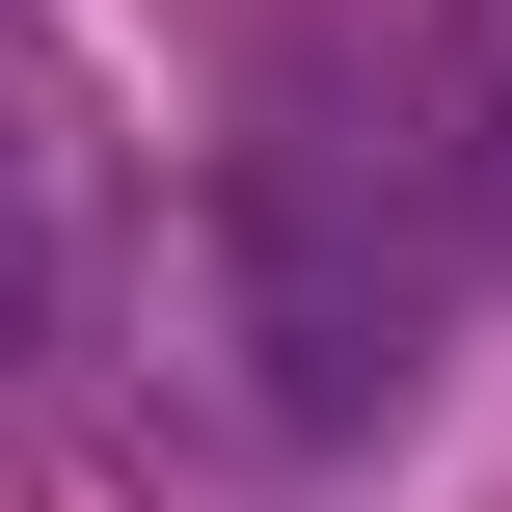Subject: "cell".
<instances>
[{"label": "cell", "instance_id": "obj_1", "mask_svg": "<svg viewBox=\"0 0 512 512\" xmlns=\"http://www.w3.org/2000/svg\"><path fill=\"white\" fill-rule=\"evenodd\" d=\"M459 270H486V216H459V135L432 108L270 81L216 135V351H243V432L378 459L432 405V351H459Z\"/></svg>", "mask_w": 512, "mask_h": 512}, {"label": "cell", "instance_id": "obj_3", "mask_svg": "<svg viewBox=\"0 0 512 512\" xmlns=\"http://www.w3.org/2000/svg\"><path fill=\"white\" fill-rule=\"evenodd\" d=\"M432 135H459V216L512 243V0H459V27H432Z\"/></svg>", "mask_w": 512, "mask_h": 512}, {"label": "cell", "instance_id": "obj_2", "mask_svg": "<svg viewBox=\"0 0 512 512\" xmlns=\"http://www.w3.org/2000/svg\"><path fill=\"white\" fill-rule=\"evenodd\" d=\"M162 297V189H135V108L54 0H0V378H108Z\"/></svg>", "mask_w": 512, "mask_h": 512}]
</instances>
